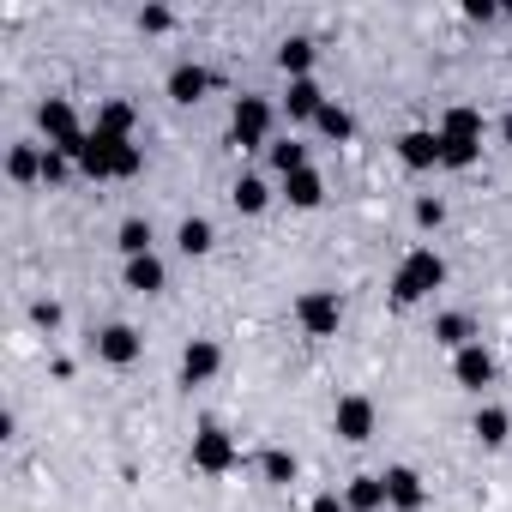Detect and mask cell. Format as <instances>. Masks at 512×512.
Here are the masks:
<instances>
[{"mask_svg":"<svg viewBox=\"0 0 512 512\" xmlns=\"http://www.w3.org/2000/svg\"><path fill=\"white\" fill-rule=\"evenodd\" d=\"M73 163H79L91 181H127V175L145 169V151H139L133 139H115V133H97V127H91Z\"/></svg>","mask_w":512,"mask_h":512,"instance_id":"cell-1","label":"cell"},{"mask_svg":"<svg viewBox=\"0 0 512 512\" xmlns=\"http://www.w3.org/2000/svg\"><path fill=\"white\" fill-rule=\"evenodd\" d=\"M440 284H446V260H440L434 247H410L404 260H398V272H392V302H398V308H416V302H428Z\"/></svg>","mask_w":512,"mask_h":512,"instance_id":"cell-2","label":"cell"},{"mask_svg":"<svg viewBox=\"0 0 512 512\" xmlns=\"http://www.w3.org/2000/svg\"><path fill=\"white\" fill-rule=\"evenodd\" d=\"M37 127H43L49 151H67V157H79V145H85V133H91L67 97H43V103H37Z\"/></svg>","mask_w":512,"mask_h":512,"instance_id":"cell-3","label":"cell"},{"mask_svg":"<svg viewBox=\"0 0 512 512\" xmlns=\"http://www.w3.org/2000/svg\"><path fill=\"white\" fill-rule=\"evenodd\" d=\"M187 458H193L199 476H229V470L241 464V446H235V434H223L217 422H205V428L193 434V452H187Z\"/></svg>","mask_w":512,"mask_h":512,"instance_id":"cell-4","label":"cell"},{"mask_svg":"<svg viewBox=\"0 0 512 512\" xmlns=\"http://www.w3.org/2000/svg\"><path fill=\"white\" fill-rule=\"evenodd\" d=\"M272 139V103L266 97H235V109H229V145H241V151H253V145H266Z\"/></svg>","mask_w":512,"mask_h":512,"instance_id":"cell-5","label":"cell"},{"mask_svg":"<svg viewBox=\"0 0 512 512\" xmlns=\"http://www.w3.org/2000/svg\"><path fill=\"white\" fill-rule=\"evenodd\" d=\"M296 320H302V332H308V338H332V332H338V320H344L338 290H302Z\"/></svg>","mask_w":512,"mask_h":512,"instance_id":"cell-6","label":"cell"},{"mask_svg":"<svg viewBox=\"0 0 512 512\" xmlns=\"http://www.w3.org/2000/svg\"><path fill=\"white\" fill-rule=\"evenodd\" d=\"M332 428H338V440L362 446V440L374 434V404H368L362 392H344V398H338V410H332Z\"/></svg>","mask_w":512,"mask_h":512,"instance_id":"cell-7","label":"cell"},{"mask_svg":"<svg viewBox=\"0 0 512 512\" xmlns=\"http://www.w3.org/2000/svg\"><path fill=\"white\" fill-rule=\"evenodd\" d=\"M494 374H500V368H494V356H488L482 344H464V350L452 356V380H458L464 392H488Z\"/></svg>","mask_w":512,"mask_h":512,"instance_id":"cell-8","label":"cell"},{"mask_svg":"<svg viewBox=\"0 0 512 512\" xmlns=\"http://www.w3.org/2000/svg\"><path fill=\"white\" fill-rule=\"evenodd\" d=\"M326 103H332V97L320 91L314 73H308V79H290V91H284V115H290V121H320Z\"/></svg>","mask_w":512,"mask_h":512,"instance_id":"cell-9","label":"cell"},{"mask_svg":"<svg viewBox=\"0 0 512 512\" xmlns=\"http://www.w3.org/2000/svg\"><path fill=\"white\" fill-rule=\"evenodd\" d=\"M217 368H223V350H217L211 338H193V344L181 350V386H205Z\"/></svg>","mask_w":512,"mask_h":512,"instance_id":"cell-10","label":"cell"},{"mask_svg":"<svg viewBox=\"0 0 512 512\" xmlns=\"http://www.w3.org/2000/svg\"><path fill=\"white\" fill-rule=\"evenodd\" d=\"M398 157H404V169H440V133L434 127H410L398 139Z\"/></svg>","mask_w":512,"mask_h":512,"instance_id":"cell-11","label":"cell"},{"mask_svg":"<svg viewBox=\"0 0 512 512\" xmlns=\"http://www.w3.org/2000/svg\"><path fill=\"white\" fill-rule=\"evenodd\" d=\"M422 476L410 470V464H392L386 470V506H398V512H422Z\"/></svg>","mask_w":512,"mask_h":512,"instance_id":"cell-12","label":"cell"},{"mask_svg":"<svg viewBox=\"0 0 512 512\" xmlns=\"http://www.w3.org/2000/svg\"><path fill=\"white\" fill-rule=\"evenodd\" d=\"M211 91V73L199 67V61H181V67H169V97L175 103H199Z\"/></svg>","mask_w":512,"mask_h":512,"instance_id":"cell-13","label":"cell"},{"mask_svg":"<svg viewBox=\"0 0 512 512\" xmlns=\"http://www.w3.org/2000/svg\"><path fill=\"white\" fill-rule=\"evenodd\" d=\"M97 356L115 362V368H127V362L139 356V332H133V326H103V332H97Z\"/></svg>","mask_w":512,"mask_h":512,"instance_id":"cell-14","label":"cell"},{"mask_svg":"<svg viewBox=\"0 0 512 512\" xmlns=\"http://www.w3.org/2000/svg\"><path fill=\"white\" fill-rule=\"evenodd\" d=\"M440 139H470V145H482V109L452 103V109L440 115Z\"/></svg>","mask_w":512,"mask_h":512,"instance_id":"cell-15","label":"cell"},{"mask_svg":"<svg viewBox=\"0 0 512 512\" xmlns=\"http://www.w3.org/2000/svg\"><path fill=\"white\" fill-rule=\"evenodd\" d=\"M284 199H290L296 211H314V205L326 199V175H320V169H302V175H284Z\"/></svg>","mask_w":512,"mask_h":512,"instance_id":"cell-16","label":"cell"},{"mask_svg":"<svg viewBox=\"0 0 512 512\" xmlns=\"http://www.w3.org/2000/svg\"><path fill=\"white\" fill-rule=\"evenodd\" d=\"M169 284V266L157 260V253H145V260H127V290H139V296H157Z\"/></svg>","mask_w":512,"mask_h":512,"instance_id":"cell-17","label":"cell"},{"mask_svg":"<svg viewBox=\"0 0 512 512\" xmlns=\"http://www.w3.org/2000/svg\"><path fill=\"white\" fill-rule=\"evenodd\" d=\"M175 247L187 253V260H199V253H211V247H217V229H211L205 217H181V229H175Z\"/></svg>","mask_w":512,"mask_h":512,"instance_id":"cell-18","label":"cell"},{"mask_svg":"<svg viewBox=\"0 0 512 512\" xmlns=\"http://www.w3.org/2000/svg\"><path fill=\"white\" fill-rule=\"evenodd\" d=\"M133 121H139L133 103L109 97V103H97V121H91V127H97V133H115V139H133Z\"/></svg>","mask_w":512,"mask_h":512,"instance_id":"cell-19","label":"cell"},{"mask_svg":"<svg viewBox=\"0 0 512 512\" xmlns=\"http://www.w3.org/2000/svg\"><path fill=\"white\" fill-rule=\"evenodd\" d=\"M470 434H476L482 446H506V434H512V416H506L500 404H482V410H476V422H470Z\"/></svg>","mask_w":512,"mask_h":512,"instance_id":"cell-20","label":"cell"},{"mask_svg":"<svg viewBox=\"0 0 512 512\" xmlns=\"http://www.w3.org/2000/svg\"><path fill=\"white\" fill-rule=\"evenodd\" d=\"M344 500H350V512H380L386 506V476H350Z\"/></svg>","mask_w":512,"mask_h":512,"instance_id":"cell-21","label":"cell"},{"mask_svg":"<svg viewBox=\"0 0 512 512\" xmlns=\"http://www.w3.org/2000/svg\"><path fill=\"white\" fill-rule=\"evenodd\" d=\"M229 199H235V211H247V217H253V211H266V205H272V187H266L260 175H235Z\"/></svg>","mask_w":512,"mask_h":512,"instance_id":"cell-22","label":"cell"},{"mask_svg":"<svg viewBox=\"0 0 512 512\" xmlns=\"http://www.w3.org/2000/svg\"><path fill=\"white\" fill-rule=\"evenodd\" d=\"M151 241H157V235H151V223H145V217H127V223L115 229V247L127 253V260H145Z\"/></svg>","mask_w":512,"mask_h":512,"instance_id":"cell-23","label":"cell"},{"mask_svg":"<svg viewBox=\"0 0 512 512\" xmlns=\"http://www.w3.org/2000/svg\"><path fill=\"white\" fill-rule=\"evenodd\" d=\"M266 157H272V169H278V175H302V169H314L302 139H278V145H266Z\"/></svg>","mask_w":512,"mask_h":512,"instance_id":"cell-24","label":"cell"},{"mask_svg":"<svg viewBox=\"0 0 512 512\" xmlns=\"http://www.w3.org/2000/svg\"><path fill=\"white\" fill-rule=\"evenodd\" d=\"M278 67H284L290 79H308V67H314V43H308V37H284V49H278Z\"/></svg>","mask_w":512,"mask_h":512,"instance_id":"cell-25","label":"cell"},{"mask_svg":"<svg viewBox=\"0 0 512 512\" xmlns=\"http://www.w3.org/2000/svg\"><path fill=\"white\" fill-rule=\"evenodd\" d=\"M314 127H320V133H326V139H338V145H344V139H356V115H350V109H344V103H326V109H320V121H314Z\"/></svg>","mask_w":512,"mask_h":512,"instance_id":"cell-26","label":"cell"},{"mask_svg":"<svg viewBox=\"0 0 512 512\" xmlns=\"http://www.w3.org/2000/svg\"><path fill=\"white\" fill-rule=\"evenodd\" d=\"M7 175H13V181H37V175H43V151L19 139V145L7 151Z\"/></svg>","mask_w":512,"mask_h":512,"instance_id":"cell-27","label":"cell"},{"mask_svg":"<svg viewBox=\"0 0 512 512\" xmlns=\"http://www.w3.org/2000/svg\"><path fill=\"white\" fill-rule=\"evenodd\" d=\"M434 344H446V350L458 356L464 344H476V338H470V320H464V314H440V320H434Z\"/></svg>","mask_w":512,"mask_h":512,"instance_id":"cell-28","label":"cell"},{"mask_svg":"<svg viewBox=\"0 0 512 512\" xmlns=\"http://www.w3.org/2000/svg\"><path fill=\"white\" fill-rule=\"evenodd\" d=\"M260 476H266L272 488H290V482H296V452H284V446H272V452L260 458Z\"/></svg>","mask_w":512,"mask_h":512,"instance_id":"cell-29","label":"cell"},{"mask_svg":"<svg viewBox=\"0 0 512 512\" xmlns=\"http://www.w3.org/2000/svg\"><path fill=\"white\" fill-rule=\"evenodd\" d=\"M440 133V127H434ZM482 157V145H470V139H440V169H470Z\"/></svg>","mask_w":512,"mask_h":512,"instance_id":"cell-30","label":"cell"},{"mask_svg":"<svg viewBox=\"0 0 512 512\" xmlns=\"http://www.w3.org/2000/svg\"><path fill=\"white\" fill-rule=\"evenodd\" d=\"M67 169H73L67 151H43V181H67Z\"/></svg>","mask_w":512,"mask_h":512,"instance_id":"cell-31","label":"cell"},{"mask_svg":"<svg viewBox=\"0 0 512 512\" xmlns=\"http://www.w3.org/2000/svg\"><path fill=\"white\" fill-rule=\"evenodd\" d=\"M416 223H422V229H440V223H446V205H440V199H416Z\"/></svg>","mask_w":512,"mask_h":512,"instance_id":"cell-32","label":"cell"},{"mask_svg":"<svg viewBox=\"0 0 512 512\" xmlns=\"http://www.w3.org/2000/svg\"><path fill=\"white\" fill-rule=\"evenodd\" d=\"M169 25H175L169 7H145V13H139V31H169Z\"/></svg>","mask_w":512,"mask_h":512,"instance_id":"cell-33","label":"cell"},{"mask_svg":"<svg viewBox=\"0 0 512 512\" xmlns=\"http://www.w3.org/2000/svg\"><path fill=\"white\" fill-rule=\"evenodd\" d=\"M308 512H350V500H344V494H332V488H326V494H314V506H308Z\"/></svg>","mask_w":512,"mask_h":512,"instance_id":"cell-34","label":"cell"},{"mask_svg":"<svg viewBox=\"0 0 512 512\" xmlns=\"http://www.w3.org/2000/svg\"><path fill=\"white\" fill-rule=\"evenodd\" d=\"M31 314H37V326H49V332H55V326H61V308H55V302H37V308H31Z\"/></svg>","mask_w":512,"mask_h":512,"instance_id":"cell-35","label":"cell"},{"mask_svg":"<svg viewBox=\"0 0 512 512\" xmlns=\"http://www.w3.org/2000/svg\"><path fill=\"white\" fill-rule=\"evenodd\" d=\"M500 139H506V145H512V109H506V121H500Z\"/></svg>","mask_w":512,"mask_h":512,"instance_id":"cell-36","label":"cell"}]
</instances>
